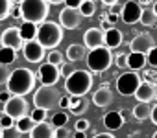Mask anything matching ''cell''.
<instances>
[{"label": "cell", "mask_w": 157, "mask_h": 138, "mask_svg": "<svg viewBox=\"0 0 157 138\" xmlns=\"http://www.w3.org/2000/svg\"><path fill=\"white\" fill-rule=\"evenodd\" d=\"M10 78H11V72H10L8 64H2V63H0V85H8Z\"/></svg>", "instance_id": "1f68e13d"}, {"label": "cell", "mask_w": 157, "mask_h": 138, "mask_svg": "<svg viewBox=\"0 0 157 138\" xmlns=\"http://www.w3.org/2000/svg\"><path fill=\"white\" fill-rule=\"evenodd\" d=\"M142 11H144V8L140 6V2H133V0H129V2H126L124 6H122V20L128 24V26H131V24H137V22H140V17H142Z\"/></svg>", "instance_id": "7c38bea8"}, {"label": "cell", "mask_w": 157, "mask_h": 138, "mask_svg": "<svg viewBox=\"0 0 157 138\" xmlns=\"http://www.w3.org/2000/svg\"><path fill=\"white\" fill-rule=\"evenodd\" d=\"M67 122H68V114L61 111V112H56V114L52 116V122H50V123L57 129V127H65V125H67Z\"/></svg>", "instance_id": "4dcf8cb0"}, {"label": "cell", "mask_w": 157, "mask_h": 138, "mask_svg": "<svg viewBox=\"0 0 157 138\" xmlns=\"http://www.w3.org/2000/svg\"><path fill=\"white\" fill-rule=\"evenodd\" d=\"M146 57H148V64H150L151 68H157V46H153V48L146 53Z\"/></svg>", "instance_id": "ab89813d"}, {"label": "cell", "mask_w": 157, "mask_h": 138, "mask_svg": "<svg viewBox=\"0 0 157 138\" xmlns=\"http://www.w3.org/2000/svg\"><path fill=\"white\" fill-rule=\"evenodd\" d=\"M151 138H157V131H155V133H153V136H151Z\"/></svg>", "instance_id": "680465c9"}, {"label": "cell", "mask_w": 157, "mask_h": 138, "mask_svg": "<svg viewBox=\"0 0 157 138\" xmlns=\"http://www.w3.org/2000/svg\"><path fill=\"white\" fill-rule=\"evenodd\" d=\"M74 96H70V94H67V96H61V100H59V107L61 109H70V105H72V100Z\"/></svg>", "instance_id": "b9f144b4"}, {"label": "cell", "mask_w": 157, "mask_h": 138, "mask_svg": "<svg viewBox=\"0 0 157 138\" xmlns=\"http://www.w3.org/2000/svg\"><path fill=\"white\" fill-rule=\"evenodd\" d=\"M21 131L17 127H10V129H2V138H21Z\"/></svg>", "instance_id": "8d00e7d4"}, {"label": "cell", "mask_w": 157, "mask_h": 138, "mask_svg": "<svg viewBox=\"0 0 157 138\" xmlns=\"http://www.w3.org/2000/svg\"><path fill=\"white\" fill-rule=\"evenodd\" d=\"M140 83H142V79L137 74V70H128V72H124V74L118 76V79H117V90L122 96H135V92L140 87Z\"/></svg>", "instance_id": "52a82bcc"}, {"label": "cell", "mask_w": 157, "mask_h": 138, "mask_svg": "<svg viewBox=\"0 0 157 138\" xmlns=\"http://www.w3.org/2000/svg\"><path fill=\"white\" fill-rule=\"evenodd\" d=\"M150 4H151V0H140V6H144V8L150 6Z\"/></svg>", "instance_id": "11a10c76"}, {"label": "cell", "mask_w": 157, "mask_h": 138, "mask_svg": "<svg viewBox=\"0 0 157 138\" xmlns=\"http://www.w3.org/2000/svg\"><path fill=\"white\" fill-rule=\"evenodd\" d=\"M37 79H39V83L41 85H48V87H54L57 81H59V78H61V70H59V66L57 64H52V63H43V64H39V68H37Z\"/></svg>", "instance_id": "ba28073f"}, {"label": "cell", "mask_w": 157, "mask_h": 138, "mask_svg": "<svg viewBox=\"0 0 157 138\" xmlns=\"http://www.w3.org/2000/svg\"><path fill=\"white\" fill-rule=\"evenodd\" d=\"M113 98H115L113 90L104 85V87H100V89L93 94V103H94L96 107H100V109H105L107 105L113 103Z\"/></svg>", "instance_id": "e0dca14e"}, {"label": "cell", "mask_w": 157, "mask_h": 138, "mask_svg": "<svg viewBox=\"0 0 157 138\" xmlns=\"http://www.w3.org/2000/svg\"><path fill=\"white\" fill-rule=\"evenodd\" d=\"M35 125H37V122H35L32 116L19 118V120H17V123H15V127H17V129H19L22 134H24V133H28V134H30V133L33 131V127H35Z\"/></svg>", "instance_id": "d4e9b609"}, {"label": "cell", "mask_w": 157, "mask_h": 138, "mask_svg": "<svg viewBox=\"0 0 157 138\" xmlns=\"http://www.w3.org/2000/svg\"><path fill=\"white\" fill-rule=\"evenodd\" d=\"M102 4L111 8V6H117V4H118V0H102Z\"/></svg>", "instance_id": "f907efd6"}, {"label": "cell", "mask_w": 157, "mask_h": 138, "mask_svg": "<svg viewBox=\"0 0 157 138\" xmlns=\"http://www.w3.org/2000/svg\"><path fill=\"white\" fill-rule=\"evenodd\" d=\"M30 138H56V127L48 122H41L33 127Z\"/></svg>", "instance_id": "ac0fdd59"}, {"label": "cell", "mask_w": 157, "mask_h": 138, "mask_svg": "<svg viewBox=\"0 0 157 138\" xmlns=\"http://www.w3.org/2000/svg\"><path fill=\"white\" fill-rule=\"evenodd\" d=\"M59 100H61V94L56 89V85L54 87L41 85L33 94V105L39 109H44V111H52V109L59 107Z\"/></svg>", "instance_id": "8992f818"}, {"label": "cell", "mask_w": 157, "mask_h": 138, "mask_svg": "<svg viewBox=\"0 0 157 138\" xmlns=\"http://www.w3.org/2000/svg\"><path fill=\"white\" fill-rule=\"evenodd\" d=\"M115 64H117L118 68H128V53H118Z\"/></svg>", "instance_id": "60d3db41"}, {"label": "cell", "mask_w": 157, "mask_h": 138, "mask_svg": "<svg viewBox=\"0 0 157 138\" xmlns=\"http://www.w3.org/2000/svg\"><path fill=\"white\" fill-rule=\"evenodd\" d=\"M150 120L157 125V105H153V107H151V116H150Z\"/></svg>", "instance_id": "7dc6e473"}, {"label": "cell", "mask_w": 157, "mask_h": 138, "mask_svg": "<svg viewBox=\"0 0 157 138\" xmlns=\"http://www.w3.org/2000/svg\"><path fill=\"white\" fill-rule=\"evenodd\" d=\"M93 138H117V136L111 134V133H98V134H94Z\"/></svg>", "instance_id": "c3c4849f"}, {"label": "cell", "mask_w": 157, "mask_h": 138, "mask_svg": "<svg viewBox=\"0 0 157 138\" xmlns=\"http://www.w3.org/2000/svg\"><path fill=\"white\" fill-rule=\"evenodd\" d=\"M107 20H109V22L115 26V24H117V20H118V17H117L115 13H107Z\"/></svg>", "instance_id": "681fc988"}, {"label": "cell", "mask_w": 157, "mask_h": 138, "mask_svg": "<svg viewBox=\"0 0 157 138\" xmlns=\"http://www.w3.org/2000/svg\"><path fill=\"white\" fill-rule=\"evenodd\" d=\"M124 116L120 114V111H111V112H107L105 116H104V125H105V129H109V131H118L122 125H124Z\"/></svg>", "instance_id": "ffe728a7"}, {"label": "cell", "mask_w": 157, "mask_h": 138, "mask_svg": "<svg viewBox=\"0 0 157 138\" xmlns=\"http://www.w3.org/2000/svg\"><path fill=\"white\" fill-rule=\"evenodd\" d=\"M11 9H13V0H0V22L11 15Z\"/></svg>", "instance_id": "f546056e"}, {"label": "cell", "mask_w": 157, "mask_h": 138, "mask_svg": "<svg viewBox=\"0 0 157 138\" xmlns=\"http://www.w3.org/2000/svg\"><path fill=\"white\" fill-rule=\"evenodd\" d=\"M148 64V57L146 53H140V52H129L128 53V68L129 70H142V68Z\"/></svg>", "instance_id": "44dd1931"}, {"label": "cell", "mask_w": 157, "mask_h": 138, "mask_svg": "<svg viewBox=\"0 0 157 138\" xmlns=\"http://www.w3.org/2000/svg\"><path fill=\"white\" fill-rule=\"evenodd\" d=\"M48 63H52V64H61L63 63V55H61V52H57V50H52L50 53H48Z\"/></svg>", "instance_id": "d590c367"}, {"label": "cell", "mask_w": 157, "mask_h": 138, "mask_svg": "<svg viewBox=\"0 0 157 138\" xmlns=\"http://www.w3.org/2000/svg\"><path fill=\"white\" fill-rule=\"evenodd\" d=\"M37 41L44 46V48H57V44L63 41V26L52 20H44L43 24H39V33H37Z\"/></svg>", "instance_id": "277c9868"}, {"label": "cell", "mask_w": 157, "mask_h": 138, "mask_svg": "<svg viewBox=\"0 0 157 138\" xmlns=\"http://www.w3.org/2000/svg\"><path fill=\"white\" fill-rule=\"evenodd\" d=\"M0 44L6 48H13V50H22L24 46V39L21 35V28L17 26H10L2 31L0 35Z\"/></svg>", "instance_id": "30bf717a"}, {"label": "cell", "mask_w": 157, "mask_h": 138, "mask_svg": "<svg viewBox=\"0 0 157 138\" xmlns=\"http://www.w3.org/2000/svg\"><path fill=\"white\" fill-rule=\"evenodd\" d=\"M35 79L37 76L30 70V68H15L11 72V78L8 81V90L13 94V96H26L33 90L35 87Z\"/></svg>", "instance_id": "6da1fadb"}, {"label": "cell", "mask_w": 157, "mask_h": 138, "mask_svg": "<svg viewBox=\"0 0 157 138\" xmlns=\"http://www.w3.org/2000/svg\"><path fill=\"white\" fill-rule=\"evenodd\" d=\"M11 98H13V94H11V92H10L8 89L0 92V103H8V101H10Z\"/></svg>", "instance_id": "ee69618b"}, {"label": "cell", "mask_w": 157, "mask_h": 138, "mask_svg": "<svg viewBox=\"0 0 157 138\" xmlns=\"http://www.w3.org/2000/svg\"><path fill=\"white\" fill-rule=\"evenodd\" d=\"M135 98H137V101H140V103H150V101H153V100L157 98V89H155V85H151V83H148V81H142L140 87H139L137 92H135Z\"/></svg>", "instance_id": "2e32d148"}, {"label": "cell", "mask_w": 157, "mask_h": 138, "mask_svg": "<svg viewBox=\"0 0 157 138\" xmlns=\"http://www.w3.org/2000/svg\"><path fill=\"white\" fill-rule=\"evenodd\" d=\"M85 2V0H65V4L68 8H76V9H80V6Z\"/></svg>", "instance_id": "f6af8a7d"}, {"label": "cell", "mask_w": 157, "mask_h": 138, "mask_svg": "<svg viewBox=\"0 0 157 138\" xmlns=\"http://www.w3.org/2000/svg\"><path fill=\"white\" fill-rule=\"evenodd\" d=\"M155 22H157V17H155L153 9H151V8H144L142 17H140V24H142V26H153Z\"/></svg>", "instance_id": "f1b7e54d"}, {"label": "cell", "mask_w": 157, "mask_h": 138, "mask_svg": "<svg viewBox=\"0 0 157 138\" xmlns=\"http://www.w3.org/2000/svg\"><path fill=\"white\" fill-rule=\"evenodd\" d=\"M82 19H83V15L80 13V9L68 8V6H65L61 9V13H59V24L65 30H76L78 26L82 24Z\"/></svg>", "instance_id": "8fae6325"}, {"label": "cell", "mask_w": 157, "mask_h": 138, "mask_svg": "<svg viewBox=\"0 0 157 138\" xmlns=\"http://www.w3.org/2000/svg\"><path fill=\"white\" fill-rule=\"evenodd\" d=\"M59 70H61V76L68 78V76L74 72V63H70V61H67V63H61V64H59Z\"/></svg>", "instance_id": "e575fe53"}, {"label": "cell", "mask_w": 157, "mask_h": 138, "mask_svg": "<svg viewBox=\"0 0 157 138\" xmlns=\"http://www.w3.org/2000/svg\"><path fill=\"white\" fill-rule=\"evenodd\" d=\"M120 44H122V31L113 26L111 30L105 31V46H107L109 50H115V48H118Z\"/></svg>", "instance_id": "7402d4cb"}, {"label": "cell", "mask_w": 157, "mask_h": 138, "mask_svg": "<svg viewBox=\"0 0 157 138\" xmlns=\"http://www.w3.org/2000/svg\"><path fill=\"white\" fill-rule=\"evenodd\" d=\"M46 112H48V111H44V109H39V107H35V109L32 111V114H30V116H32V118H33V120H35L37 123H41V122H46Z\"/></svg>", "instance_id": "d6a6232c"}, {"label": "cell", "mask_w": 157, "mask_h": 138, "mask_svg": "<svg viewBox=\"0 0 157 138\" xmlns=\"http://www.w3.org/2000/svg\"><path fill=\"white\" fill-rule=\"evenodd\" d=\"M111 28H113V24H111L109 20H104V22H102V30H104V31H107V30H111Z\"/></svg>", "instance_id": "816d5d0a"}, {"label": "cell", "mask_w": 157, "mask_h": 138, "mask_svg": "<svg viewBox=\"0 0 157 138\" xmlns=\"http://www.w3.org/2000/svg\"><path fill=\"white\" fill-rule=\"evenodd\" d=\"M142 81H148V83H151V85L157 87V72H153V70H144Z\"/></svg>", "instance_id": "f35d334b"}, {"label": "cell", "mask_w": 157, "mask_h": 138, "mask_svg": "<svg viewBox=\"0 0 157 138\" xmlns=\"http://www.w3.org/2000/svg\"><path fill=\"white\" fill-rule=\"evenodd\" d=\"M131 114H133V118H135L137 122H144V120H148V118L151 116V107H150V103H140V101H139V103L133 107Z\"/></svg>", "instance_id": "cb8c5ba5"}, {"label": "cell", "mask_w": 157, "mask_h": 138, "mask_svg": "<svg viewBox=\"0 0 157 138\" xmlns=\"http://www.w3.org/2000/svg\"><path fill=\"white\" fill-rule=\"evenodd\" d=\"M28 111H30V105L24 100V96H13L8 103H4V114L11 116L13 120L28 116Z\"/></svg>", "instance_id": "9c48e42d"}, {"label": "cell", "mask_w": 157, "mask_h": 138, "mask_svg": "<svg viewBox=\"0 0 157 138\" xmlns=\"http://www.w3.org/2000/svg\"><path fill=\"white\" fill-rule=\"evenodd\" d=\"M111 64H113V55H111V50L107 46L94 48V50H91L87 53V66H89V70L94 72V74L105 72Z\"/></svg>", "instance_id": "5b68a950"}, {"label": "cell", "mask_w": 157, "mask_h": 138, "mask_svg": "<svg viewBox=\"0 0 157 138\" xmlns=\"http://www.w3.org/2000/svg\"><path fill=\"white\" fill-rule=\"evenodd\" d=\"M74 138H87V133H83V131H76Z\"/></svg>", "instance_id": "f5cc1de1"}, {"label": "cell", "mask_w": 157, "mask_h": 138, "mask_svg": "<svg viewBox=\"0 0 157 138\" xmlns=\"http://www.w3.org/2000/svg\"><path fill=\"white\" fill-rule=\"evenodd\" d=\"M151 9H153V13H155V17H157V0L151 4Z\"/></svg>", "instance_id": "9f6ffc18"}, {"label": "cell", "mask_w": 157, "mask_h": 138, "mask_svg": "<svg viewBox=\"0 0 157 138\" xmlns=\"http://www.w3.org/2000/svg\"><path fill=\"white\" fill-rule=\"evenodd\" d=\"M22 55L28 63H41L44 59V46L35 39L30 42H24L22 46Z\"/></svg>", "instance_id": "4fadbf2b"}, {"label": "cell", "mask_w": 157, "mask_h": 138, "mask_svg": "<svg viewBox=\"0 0 157 138\" xmlns=\"http://www.w3.org/2000/svg\"><path fill=\"white\" fill-rule=\"evenodd\" d=\"M37 33H39V24H33V22H22V26H21V35H22L24 42L35 41V39H37Z\"/></svg>", "instance_id": "603a6c76"}, {"label": "cell", "mask_w": 157, "mask_h": 138, "mask_svg": "<svg viewBox=\"0 0 157 138\" xmlns=\"http://www.w3.org/2000/svg\"><path fill=\"white\" fill-rule=\"evenodd\" d=\"M83 44L87 46V50L105 46V31L100 30V28H89L83 33Z\"/></svg>", "instance_id": "5bb4252c"}, {"label": "cell", "mask_w": 157, "mask_h": 138, "mask_svg": "<svg viewBox=\"0 0 157 138\" xmlns=\"http://www.w3.org/2000/svg\"><path fill=\"white\" fill-rule=\"evenodd\" d=\"M80 13L83 15V19H89L96 13V4H94V0H85V2L80 6Z\"/></svg>", "instance_id": "83f0119b"}, {"label": "cell", "mask_w": 157, "mask_h": 138, "mask_svg": "<svg viewBox=\"0 0 157 138\" xmlns=\"http://www.w3.org/2000/svg\"><path fill=\"white\" fill-rule=\"evenodd\" d=\"M15 57H17V50L0 46V63H2V64H11L15 61Z\"/></svg>", "instance_id": "4316f807"}, {"label": "cell", "mask_w": 157, "mask_h": 138, "mask_svg": "<svg viewBox=\"0 0 157 138\" xmlns=\"http://www.w3.org/2000/svg\"><path fill=\"white\" fill-rule=\"evenodd\" d=\"M63 2H65V0H48V4H56V6L57 4H63Z\"/></svg>", "instance_id": "db71d44e"}, {"label": "cell", "mask_w": 157, "mask_h": 138, "mask_svg": "<svg viewBox=\"0 0 157 138\" xmlns=\"http://www.w3.org/2000/svg\"><path fill=\"white\" fill-rule=\"evenodd\" d=\"M89 127H91V123H89L87 118H78L76 123H74V131H83V133H87Z\"/></svg>", "instance_id": "836d02e7"}, {"label": "cell", "mask_w": 157, "mask_h": 138, "mask_svg": "<svg viewBox=\"0 0 157 138\" xmlns=\"http://www.w3.org/2000/svg\"><path fill=\"white\" fill-rule=\"evenodd\" d=\"M0 138H2V129H0Z\"/></svg>", "instance_id": "91938a15"}, {"label": "cell", "mask_w": 157, "mask_h": 138, "mask_svg": "<svg viewBox=\"0 0 157 138\" xmlns=\"http://www.w3.org/2000/svg\"><path fill=\"white\" fill-rule=\"evenodd\" d=\"M19 6L22 11V22L43 24L48 17V11H50L48 0H24Z\"/></svg>", "instance_id": "3957f363"}, {"label": "cell", "mask_w": 157, "mask_h": 138, "mask_svg": "<svg viewBox=\"0 0 157 138\" xmlns=\"http://www.w3.org/2000/svg\"><path fill=\"white\" fill-rule=\"evenodd\" d=\"M56 138H70V131L67 127H57L56 129Z\"/></svg>", "instance_id": "7bdbcfd3"}, {"label": "cell", "mask_w": 157, "mask_h": 138, "mask_svg": "<svg viewBox=\"0 0 157 138\" xmlns=\"http://www.w3.org/2000/svg\"><path fill=\"white\" fill-rule=\"evenodd\" d=\"M11 17H15V19H22V11H21V6L11 9Z\"/></svg>", "instance_id": "bcb514c9"}, {"label": "cell", "mask_w": 157, "mask_h": 138, "mask_svg": "<svg viewBox=\"0 0 157 138\" xmlns=\"http://www.w3.org/2000/svg\"><path fill=\"white\" fill-rule=\"evenodd\" d=\"M10 127H15V120L8 114L0 116V129H10Z\"/></svg>", "instance_id": "74e56055"}, {"label": "cell", "mask_w": 157, "mask_h": 138, "mask_svg": "<svg viewBox=\"0 0 157 138\" xmlns=\"http://www.w3.org/2000/svg\"><path fill=\"white\" fill-rule=\"evenodd\" d=\"M24 0H13V4H22Z\"/></svg>", "instance_id": "6f0895ef"}, {"label": "cell", "mask_w": 157, "mask_h": 138, "mask_svg": "<svg viewBox=\"0 0 157 138\" xmlns=\"http://www.w3.org/2000/svg\"><path fill=\"white\" fill-rule=\"evenodd\" d=\"M93 89V74L91 70H74L65 79V90L67 94L74 98H82Z\"/></svg>", "instance_id": "7a4b0ae2"}, {"label": "cell", "mask_w": 157, "mask_h": 138, "mask_svg": "<svg viewBox=\"0 0 157 138\" xmlns=\"http://www.w3.org/2000/svg\"><path fill=\"white\" fill-rule=\"evenodd\" d=\"M67 59H68L70 63H78V61L87 59V46L78 44V42H72V44L67 48Z\"/></svg>", "instance_id": "d6986e66"}, {"label": "cell", "mask_w": 157, "mask_h": 138, "mask_svg": "<svg viewBox=\"0 0 157 138\" xmlns=\"http://www.w3.org/2000/svg\"><path fill=\"white\" fill-rule=\"evenodd\" d=\"M87 107H89L87 100H83V98H74V101H72V105H70V114L82 116V114L87 112Z\"/></svg>", "instance_id": "484cf974"}, {"label": "cell", "mask_w": 157, "mask_h": 138, "mask_svg": "<svg viewBox=\"0 0 157 138\" xmlns=\"http://www.w3.org/2000/svg\"><path fill=\"white\" fill-rule=\"evenodd\" d=\"M153 46H155V41H153V37L150 33H139L129 42L131 52H140V53H148Z\"/></svg>", "instance_id": "9a60e30c"}]
</instances>
